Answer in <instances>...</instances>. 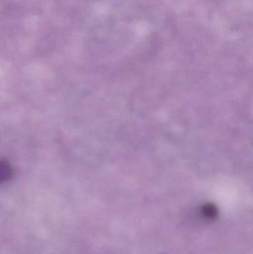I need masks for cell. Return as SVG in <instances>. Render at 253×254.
Segmentation results:
<instances>
[{
	"label": "cell",
	"instance_id": "1",
	"mask_svg": "<svg viewBox=\"0 0 253 254\" xmlns=\"http://www.w3.org/2000/svg\"><path fill=\"white\" fill-rule=\"evenodd\" d=\"M12 175V169L5 161H0V184L10 179Z\"/></svg>",
	"mask_w": 253,
	"mask_h": 254
}]
</instances>
